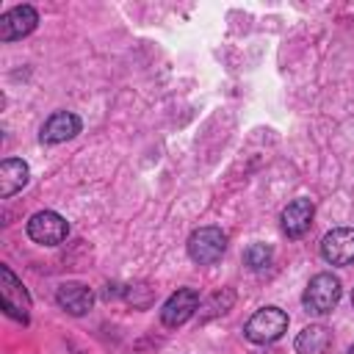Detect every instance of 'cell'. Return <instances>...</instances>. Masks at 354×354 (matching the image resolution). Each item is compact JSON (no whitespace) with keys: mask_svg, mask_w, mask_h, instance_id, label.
I'll list each match as a JSON object with an SVG mask.
<instances>
[{"mask_svg":"<svg viewBox=\"0 0 354 354\" xmlns=\"http://www.w3.org/2000/svg\"><path fill=\"white\" fill-rule=\"evenodd\" d=\"M337 301H340V279H337L335 274H329V271L315 274V277L307 282L304 293H301V304H304V310L313 313V315H326V313H332V310L337 307Z\"/></svg>","mask_w":354,"mask_h":354,"instance_id":"cell-1","label":"cell"},{"mask_svg":"<svg viewBox=\"0 0 354 354\" xmlns=\"http://www.w3.org/2000/svg\"><path fill=\"white\" fill-rule=\"evenodd\" d=\"M288 324H290V318H288L285 310H279V307H260L246 321L243 335H246V340H252L257 346H266V343L279 340L288 332Z\"/></svg>","mask_w":354,"mask_h":354,"instance_id":"cell-2","label":"cell"},{"mask_svg":"<svg viewBox=\"0 0 354 354\" xmlns=\"http://www.w3.org/2000/svg\"><path fill=\"white\" fill-rule=\"evenodd\" d=\"M0 299H3V313L14 321H19L22 326H28L30 321V293L25 290V285L14 277V271L3 263L0 266Z\"/></svg>","mask_w":354,"mask_h":354,"instance_id":"cell-3","label":"cell"},{"mask_svg":"<svg viewBox=\"0 0 354 354\" xmlns=\"http://www.w3.org/2000/svg\"><path fill=\"white\" fill-rule=\"evenodd\" d=\"M188 257L199 266H210L216 260L224 257L227 252V235L221 232V227H199L188 235Z\"/></svg>","mask_w":354,"mask_h":354,"instance_id":"cell-4","label":"cell"},{"mask_svg":"<svg viewBox=\"0 0 354 354\" xmlns=\"http://www.w3.org/2000/svg\"><path fill=\"white\" fill-rule=\"evenodd\" d=\"M25 230H28V238L33 243H39V246H58L69 235L66 218L61 213H55V210H39V213H33L28 218V227Z\"/></svg>","mask_w":354,"mask_h":354,"instance_id":"cell-5","label":"cell"},{"mask_svg":"<svg viewBox=\"0 0 354 354\" xmlns=\"http://www.w3.org/2000/svg\"><path fill=\"white\" fill-rule=\"evenodd\" d=\"M196 310H199V293L194 288H177L160 307V324L177 329L185 321H191Z\"/></svg>","mask_w":354,"mask_h":354,"instance_id":"cell-6","label":"cell"},{"mask_svg":"<svg viewBox=\"0 0 354 354\" xmlns=\"http://www.w3.org/2000/svg\"><path fill=\"white\" fill-rule=\"evenodd\" d=\"M39 25V11L28 3L22 6H14L8 8L3 17H0V39L3 41H17V39H25L28 33H33Z\"/></svg>","mask_w":354,"mask_h":354,"instance_id":"cell-7","label":"cell"},{"mask_svg":"<svg viewBox=\"0 0 354 354\" xmlns=\"http://www.w3.org/2000/svg\"><path fill=\"white\" fill-rule=\"evenodd\" d=\"M321 257L329 266L354 263V227H337L321 238Z\"/></svg>","mask_w":354,"mask_h":354,"instance_id":"cell-8","label":"cell"},{"mask_svg":"<svg viewBox=\"0 0 354 354\" xmlns=\"http://www.w3.org/2000/svg\"><path fill=\"white\" fill-rule=\"evenodd\" d=\"M80 127H83V122H80L77 113H72V111H55L53 116L44 119V124L39 130V141L41 144H64V141L75 138L80 133Z\"/></svg>","mask_w":354,"mask_h":354,"instance_id":"cell-9","label":"cell"},{"mask_svg":"<svg viewBox=\"0 0 354 354\" xmlns=\"http://www.w3.org/2000/svg\"><path fill=\"white\" fill-rule=\"evenodd\" d=\"M313 216H315V205L307 196H299L293 202H288V207L282 210L279 221H282V232L288 238H301L310 227H313Z\"/></svg>","mask_w":354,"mask_h":354,"instance_id":"cell-10","label":"cell"},{"mask_svg":"<svg viewBox=\"0 0 354 354\" xmlns=\"http://www.w3.org/2000/svg\"><path fill=\"white\" fill-rule=\"evenodd\" d=\"M55 304L69 315H86L94 307V290L83 282H64L55 290Z\"/></svg>","mask_w":354,"mask_h":354,"instance_id":"cell-11","label":"cell"},{"mask_svg":"<svg viewBox=\"0 0 354 354\" xmlns=\"http://www.w3.org/2000/svg\"><path fill=\"white\" fill-rule=\"evenodd\" d=\"M28 180H30V169H28L25 160H19V158H6V160L0 163V196H3V199H8V196H14L17 191H22V188L28 185Z\"/></svg>","mask_w":354,"mask_h":354,"instance_id":"cell-12","label":"cell"},{"mask_svg":"<svg viewBox=\"0 0 354 354\" xmlns=\"http://www.w3.org/2000/svg\"><path fill=\"white\" fill-rule=\"evenodd\" d=\"M332 346V332L324 326V324H310L304 326L296 340H293V348L296 354H326V348Z\"/></svg>","mask_w":354,"mask_h":354,"instance_id":"cell-13","label":"cell"},{"mask_svg":"<svg viewBox=\"0 0 354 354\" xmlns=\"http://www.w3.org/2000/svg\"><path fill=\"white\" fill-rule=\"evenodd\" d=\"M235 304V290H230V288H224V290H216L207 301H205V313H199V321H210V318H216V315H224L230 307Z\"/></svg>","mask_w":354,"mask_h":354,"instance_id":"cell-14","label":"cell"},{"mask_svg":"<svg viewBox=\"0 0 354 354\" xmlns=\"http://www.w3.org/2000/svg\"><path fill=\"white\" fill-rule=\"evenodd\" d=\"M271 257H274V249L268 243H252L243 252V266L252 268V271H260V268H266L271 263Z\"/></svg>","mask_w":354,"mask_h":354,"instance_id":"cell-15","label":"cell"},{"mask_svg":"<svg viewBox=\"0 0 354 354\" xmlns=\"http://www.w3.org/2000/svg\"><path fill=\"white\" fill-rule=\"evenodd\" d=\"M348 354H354V343H351V348H348Z\"/></svg>","mask_w":354,"mask_h":354,"instance_id":"cell-16","label":"cell"},{"mask_svg":"<svg viewBox=\"0 0 354 354\" xmlns=\"http://www.w3.org/2000/svg\"><path fill=\"white\" fill-rule=\"evenodd\" d=\"M351 304H354V293H351Z\"/></svg>","mask_w":354,"mask_h":354,"instance_id":"cell-17","label":"cell"}]
</instances>
